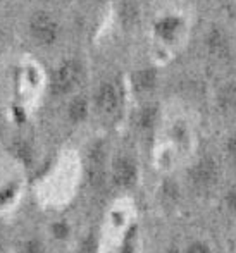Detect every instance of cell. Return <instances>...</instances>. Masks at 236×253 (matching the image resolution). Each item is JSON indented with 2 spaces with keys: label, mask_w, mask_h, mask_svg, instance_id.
Listing matches in <instances>:
<instances>
[{
  "label": "cell",
  "mask_w": 236,
  "mask_h": 253,
  "mask_svg": "<svg viewBox=\"0 0 236 253\" xmlns=\"http://www.w3.org/2000/svg\"><path fill=\"white\" fill-rule=\"evenodd\" d=\"M59 24L57 21L45 10H38L30 19V33L38 45L50 47L59 38Z\"/></svg>",
  "instance_id": "cell-1"
},
{
  "label": "cell",
  "mask_w": 236,
  "mask_h": 253,
  "mask_svg": "<svg viewBox=\"0 0 236 253\" xmlns=\"http://www.w3.org/2000/svg\"><path fill=\"white\" fill-rule=\"evenodd\" d=\"M83 74V66L78 60H66L59 69L53 73L52 88L55 93H67L78 84Z\"/></svg>",
  "instance_id": "cell-2"
},
{
  "label": "cell",
  "mask_w": 236,
  "mask_h": 253,
  "mask_svg": "<svg viewBox=\"0 0 236 253\" xmlns=\"http://www.w3.org/2000/svg\"><path fill=\"white\" fill-rule=\"evenodd\" d=\"M112 181L119 188H130L137 181V166L130 157H117L112 166Z\"/></svg>",
  "instance_id": "cell-3"
},
{
  "label": "cell",
  "mask_w": 236,
  "mask_h": 253,
  "mask_svg": "<svg viewBox=\"0 0 236 253\" xmlns=\"http://www.w3.org/2000/svg\"><path fill=\"white\" fill-rule=\"evenodd\" d=\"M95 105L105 116H112L119 107V91L114 84L103 83L95 93Z\"/></svg>",
  "instance_id": "cell-4"
},
{
  "label": "cell",
  "mask_w": 236,
  "mask_h": 253,
  "mask_svg": "<svg viewBox=\"0 0 236 253\" xmlns=\"http://www.w3.org/2000/svg\"><path fill=\"white\" fill-rule=\"evenodd\" d=\"M217 179V166L212 159H203L193 167L191 181L196 188H209Z\"/></svg>",
  "instance_id": "cell-5"
},
{
  "label": "cell",
  "mask_w": 236,
  "mask_h": 253,
  "mask_svg": "<svg viewBox=\"0 0 236 253\" xmlns=\"http://www.w3.org/2000/svg\"><path fill=\"white\" fill-rule=\"evenodd\" d=\"M155 33L166 42H173L181 31V21L176 16H166L155 23Z\"/></svg>",
  "instance_id": "cell-6"
},
{
  "label": "cell",
  "mask_w": 236,
  "mask_h": 253,
  "mask_svg": "<svg viewBox=\"0 0 236 253\" xmlns=\"http://www.w3.org/2000/svg\"><path fill=\"white\" fill-rule=\"evenodd\" d=\"M157 83V71L152 69V67H145V69H140L133 74V84L137 90L146 91L152 90Z\"/></svg>",
  "instance_id": "cell-7"
},
{
  "label": "cell",
  "mask_w": 236,
  "mask_h": 253,
  "mask_svg": "<svg viewBox=\"0 0 236 253\" xmlns=\"http://www.w3.org/2000/svg\"><path fill=\"white\" fill-rule=\"evenodd\" d=\"M67 114H69V119L73 121V123H81V121L88 116V102L85 100L83 97L74 98V100L69 103Z\"/></svg>",
  "instance_id": "cell-8"
},
{
  "label": "cell",
  "mask_w": 236,
  "mask_h": 253,
  "mask_svg": "<svg viewBox=\"0 0 236 253\" xmlns=\"http://www.w3.org/2000/svg\"><path fill=\"white\" fill-rule=\"evenodd\" d=\"M226 38L221 31H212L207 38V47H209V52L214 53V55H221L226 50Z\"/></svg>",
  "instance_id": "cell-9"
},
{
  "label": "cell",
  "mask_w": 236,
  "mask_h": 253,
  "mask_svg": "<svg viewBox=\"0 0 236 253\" xmlns=\"http://www.w3.org/2000/svg\"><path fill=\"white\" fill-rule=\"evenodd\" d=\"M155 119H157V107L153 105L143 107L140 114H138V126L142 129H150L155 124Z\"/></svg>",
  "instance_id": "cell-10"
},
{
  "label": "cell",
  "mask_w": 236,
  "mask_h": 253,
  "mask_svg": "<svg viewBox=\"0 0 236 253\" xmlns=\"http://www.w3.org/2000/svg\"><path fill=\"white\" fill-rule=\"evenodd\" d=\"M121 19H123V23L126 24V26H131V24L135 23V21L138 19V9L137 5H135L133 2H124L123 5H121Z\"/></svg>",
  "instance_id": "cell-11"
},
{
  "label": "cell",
  "mask_w": 236,
  "mask_h": 253,
  "mask_svg": "<svg viewBox=\"0 0 236 253\" xmlns=\"http://www.w3.org/2000/svg\"><path fill=\"white\" fill-rule=\"evenodd\" d=\"M219 100H221V107H223L224 110L233 109V105H235V86L233 84H230V86H226L223 91H221Z\"/></svg>",
  "instance_id": "cell-12"
},
{
  "label": "cell",
  "mask_w": 236,
  "mask_h": 253,
  "mask_svg": "<svg viewBox=\"0 0 236 253\" xmlns=\"http://www.w3.org/2000/svg\"><path fill=\"white\" fill-rule=\"evenodd\" d=\"M188 253H209V250H207L203 245H193Z\"/></svg>",
  "instance_id": "cell-13"
}]
</instances>
